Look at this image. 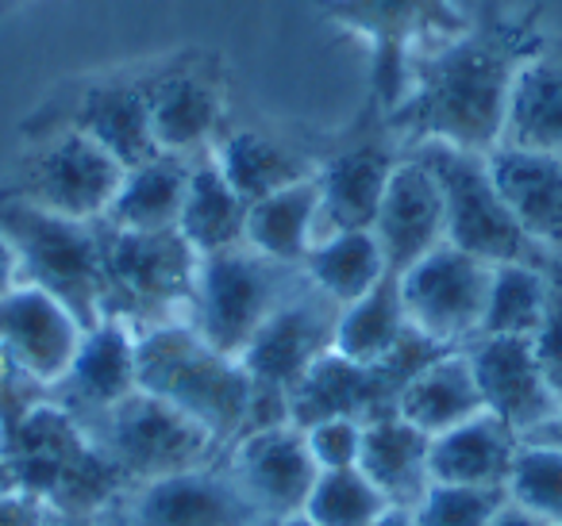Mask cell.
<instances>
[{
    "mask_svg": "<svg viewBox=\"0 0 562 526\" xmlns=\"http://www.w3.org/2000/svg\"><path fill=\"white\" fill-rule=\"evenodd\" d=\"M547 50L543 9H505L485 0L474 24L459 39L443 43L413 62V78L390 116L401 147L420 142L490 155L505 132V108L513 81L536 55Z\"/></svg>",
    "mask_w": 562,
    "mask_h": 526,
    "instance_id": "cell-1",
    "label": "cell"
},
{
    "mask_svg": "<svg viewBox=\"0 0 562 526\" xmlns=\"http://www.w3.org/2000/svg\"><path fill=\"white\" fill-rule=\"evenodd\" d=\"M0 454L9 461L20 492L35 495L58 515L112 511L132 492V480L50 396L20 415L9 431H0Z\"/></svg>",
    "mask_w": 562,
    "mask_h": 526,
    "instance_id": "cell-2",
    "label": "cell"
},
{
    "mask_svg": "<svg viewBox=\"0 0 562 526\" xmlns=\"http://www.w3.org/2000/svg\"><path fill=\"white\" fill-rule=\"evenodd\" d=\"M139 388L201 423L220 449L243 434L250 415V385L239 357L220 354L189 323H162L135 334Z\"/></svg>",
    "mask_w": 562,
    "mask_h": 526,
    "instance_id": "cell-3",
    "label": "cell"
},
{
    "mask_svg": "<svg viewBox=\"0 0 562 526\" xmlns=\"http://www.w3.org/2000/svg\"><path fill=\"white\" fill-rule=\"evenodd\" d=\"M316 16L367 39L370 101L385 112L401 104L413 62L474 24L470 0H308Z\"/></svg>",
    "mask_w": 562,
    "mask_h": 526,
    "instance_id": "cell-4",
    "label": "cell"
},
{
    "mask_svg": "<svg viewBox=\"0 0 562 526\" xmlns=\"http://www.w3.org/2000/svg\"><path fill=\"white\" fill-rule=\"evenodd\" d=\"M196 265L173 231H116L101 224V319L112 316L135 334L162 323H189Z\"/></svg>",
    "mask_w": 562,
    "mask_h": 526,
    "instance_id": "cell-5",
    "label": "cell"
},
{
    "mask_svg": "<svg viewBox=\"0 0 562 526\" xmlns=\"http://www.w3.org/2000/svg\"><path fill=\"white\" fill-rule=\"evenodd\" d=\"M0 235L16 254L20 285L43 288L81 323H101V219L81 224L0 193Z\"/></svg>",
    "mask_w": 562,
    "mask_h": 526,
    "instance_id": "cell-6",
    "label": "cell"
},
{
    "mask_svg": "<svg viewBox=\"0 0 562 526\" xmlns=\"http://www.w3.org/2000/svg\"><path fill=\"white\" fill-rule=\"evenodd\" d=\"M305 285L301 265H281L250 247L201 258L189 327L220 354L239 357L258 327Z\"/></svg>",
    "mask_w": 562,
    "mask_h": 526,
    "instance_id": "cell-7",
    "label": "cell"
},
{
    "mask_svg": "<svg viewBox=\"0 0 562 526\" xmlns=\"http://www.w3.org/2000/svg\"><path fill=\"white\" fill-rule=\"evenodd\" d=\"M413 155L424 158V165L439 181L443 216H447V242L451 247L467 250V254L482 258L490 265L501 262L543 265L551 258V250L531 242L528 231L508 211V204L501 201L497 185L490 178V165H485V155L447 147V142H420V147H413Z\"/></svg>",
    "mask_w": 562,
    "mask_h": 526,
    "instance_id": "cell-8",
    "label": "cell"
},
{
    "mask_svg": "<svg viewBox=\"0 0 562 526\" xmlns=\"http://www.w3.org/2000/svg\"><path fill=\"white\" fill-rule=\"evenodd\" d=\"M81 426L101 446V454L132 480V488L186 469H201L224 454L201 423L143 388H135L127 400Z\"/></svg>",
    "mask_w": 562,
    "mask_h": 526,
    "instance_id": "cell-9",
    "label": "cell"
},
{
    "mask_svg": "<svg viewBox=\"0 0 562 526\" xmlns=\"http://www.w3.org/2000/svg\"><path fill=\"white\" fill-rule=\"evenodd\" d=\"M405 158V147L393 135L390 116L378 101L359 108V116L336 135H324L316 188H321V235L362 231L374 227L378 204L390 185L393 170Z\"/></svg>",
    "mask_w": 562,
    "mask_h": 526,
    "instance_id": "cell-10",
    "label": "cell"
},
{
    "mask_svg": "<svg viewBox=\"0 0 562 526\" xmlns=\"http://www.w3.org/2000/svg\"><path fill=\"white\" fill-rule=\"evenodd\" d=\"M120 181H124V165L109 150L81 132L58 127V132L35 135L32 150L20 158L16 173L9 185H0V193L55 216L97 224L109 211Z\"/></svg>",
    "mask_w": 562,
    "mask_h": 526,
    "instance_id": "cell-11",
    "label": "cell"
},
{
    "mask_svg": "<svg viewBox=\"0 0 562 526\" xmlns=\"http://www.w3.org/2000/svg\"><path fill=\"white\" fill-rule=\"evenodd\" d=\"M70 127L93 139L116 158L124 170L147 162L158 155L155 132H150V108H147V89H143V66L135 70H112L101 78H86L78 85L66 89V96L47 101L32 119L24 124V135L58 132Z\"/></svg>",
    "mask_w": 562,
    "mask_h": 526,
    "instance_id": "cell-12",
    "label": "cell"
},
{
    "mask_svg": "<svg viewBox=\"0 0 562 526\" xmlns=\"http://www.w3.org/2000/svg\"><path fill=\"white\" fill-rule=\"evenodd\" d=\"M150 132L158 150L209 155L227 124V81L220 58L204 50H178L162 62L143 66Z\"/></svg>",
    "mask_w": 562,
    "mask_h": 526,
    "instance_id": "cell-13",
    "label": "cell"
},
{
    "mask_svg": "<svg viewBox=\"0 0 562 526\" xmlns=\"http://www.w3.org/2000/svg\"><path fill=\"white\" fill-rule=\"evenodd\" d=\"M339 311L344 308L328 300L321 288L308 285L305 277V285L258 327V334L239 354V365L247 369L255 392L290 403L293 388L336 346Z\"/></svg>",
    "mask_w": 562,
    "mask_h": 526,
    "instance_id": "cell-14",
    "label": "cell"
},
{
    "mask_svg": "<svg viewBox=\"0 0 562 526\" xmlns=\"http://www.w3.org/2000/svg\"><path fill=\"white\" fill-rule=\"evenodd\" d=\"M493 265L467 250L439 242L431 254L401 273V300H405L408 327L428 334L439 346L462 350L477 339L490 293Z\"/></svg>",
    "mask_w": 562,
    "mask_h": 526,
    "instance_id": "cell-15",
    "label": "cell"
},
{
    "mask_svg": "<svg viewBox=\"0 0 562 526\" xmlns=\"http://www.w3.org/2000/svg\"><path fill=\"white\" fill-rule=\"evenodd\" d=\"M220 461L232 472L239 492L250 500V507L270 526L281 523V518L301 515L316 477H321L313 454H308L305 431L293 423H278V426L239 434V438L220 454Z\"/></svg>",
    "mask_w": 562,
    "mask_h": 526,
    "instance_id": "cell-16",
    "label": "cell"
},
{
    "mask_svg": "<svg viewBox=\"0 0 562 526\" xmlns=\"http://www.w3.org/2000/svg\"><path fill=\"white\" fill-rule=\"evenodd\" d=\"M124 526H270L239 492L224 461L158 477L116 503Z\"/></svg>",
    "mask_w": 562,
    "mask_h": 526,
    "instance_id": "cell-17",
    "label": "cell"
},
{
    "mask_svg": "<svg viewBox=\"0 0 562 526\" xmlns=\"http://www.w3.org/2000/svg\"><path fill=\"white\" fill-rule=\"evenodd\" d=\"M462 350H467V362L474 369L485 411L513 426L520 438L539 431L562 408L551 380L543 377V365H539L531 339L477 334Z\"/></svg>",
    "mask_w": 562,
    "mask_h": 526,
    "instance_id": "cell-18",
    "label": "cell"
},
{
    "mask_svg": "<svg viewBox=\"0 0 562 526\" xmlns=\"http://www.w3.org/2000/svg\"><path fill=\"white\" fill-rule=\"evenodd\" d=\"M321 150L324 139L305 142L290 132H278V127L224 124V132L216 135L209 155L227 178V185L247 204H255L262 196L278 193V188L316 178Z\"/></svg>",
    "mask_w": 562,
    "mask_h": 526,
    "instance_id": "cell-19",
    "label": "cell"
},
{
    "mask_svg": "<svg viewBox=\"0 0 562 526\" xmlns=\"http://www.w3.org/2000/svg\"><path fill=\"white\" fill-rule=\"evenodd\" d=\"M370 231H374L378 247L385 254V270L397 273V277L408 265L420 262L424 254H431L439 242H447L439 181L424 165V158H416L413 150H405L401 165L393 170Z\"/></svg>",
    "mask_w": 562,
    "mask_h": 526,
    "instance_id": "cell-20",
    "label": "cell"
},
{
    "mask_svg": "<svg viewBox=\"0 0 562 526\" xmlns=\"http://www.w3.org/2000/svg\"><path fill=\"white\" fill-rule=\"evenodd\" d=\"M81 323L43 288L16 285L0 296V354L40 385H58L81 346Z\"/></svg>",
    "mask_w": 562,
    "mask_h": 526,
    "instance_id": "cell-21",
    "label": "cell"
},
{
    "mask_svg": "<svg viewBox=\"0 0 562 526\" xmlns=\"http://www.w3.org/2000/svg\"><path fill=\"white\" fill-rule=\"evenodd\" d=\"M135 388H139L135 331L120 319L104 316L101 323L81 334V346L66 377L50 385V400L63 403L78 423H89L93 415L127 400Z\"/></svg>",
    "mask_w": 562,
    "mask_h": 526,
    "instance_id": "cell-22",
    "label": "cell"
},
{
    "mask_svg": "<svg viewBox=\"0 0 562 526\" xmlns=\"http://www.w3.org/2000/svg\"><path fill=\"white\" fill-rule=\"evenodd\" d=\"M485 165L528 239L562 254V158L501 142L485 155Z\"/></svg>",
    "mask_w": 562,
    "mask_h": 526,
    "instance_id": "cell-23",
    "label": "cell"
},
{
    "mask_svg": "<svg viewBox=\"0 0 562 526\" xmlns=\"http://www.w3.org/2000/svg\"><path fill=\"white\" fill-rule=\"evenodd\" d=\"M524 438L490 411L431 438V484L505 488Z\"/></svg>",
    "mask_w": 562,
    "mask_h": 526,
    "instance_id": "cell-24",
    "label": "cell"
},
{
    "mask_svg": "<svg viewBox=\"0 0 562 526\" xmlns=\"http://www.w3.org/2000/svg\"><path fill=\"white\" fill-rule=\"evenodd\" d=\"M359 469L390 500V507L413 511L431 488V434L401 419L397 411L370 419L362 431Z\"/></svg>",
    "mask_w": 562,
    "mask_h": 526,
    "instance_id": "cell-25",
    "label": "cell"
},
{
    "mask_svg": "<svg viewBox=\"0 0 562 526\" xmlns=\"http://www.w3.org/2000/svg\"><path fill=\"white\" fill-rule=\"evenodd\" d=\"M189 170H193V158L170 155V150H158L155 158L124 170V181L101 224L116 231H173L186 204Z\"/></svg>",
    "mask_w": 562,
    "mask_h": 526,
    "instance_id": "cell-26",
    "label": "cell"
},
{
    "mask_svg": "<svg viewBox=\"0 0 562 526\" xmlns=\"http://www.w3.org/2000/svg\"><path fill=\"white\" fill-rule=\"evenodd\" d=\"M247 208L250 204L227 185L212 155H196L178 216V235L193 247L196 258L239 250L247 247Z\"/></svg>",
    "mask_w": 562,
    "mask_h": 526,
    "instance_id": "cell-27",
    "label": "cell"
},
{
    "mask_svg": "<svg viewBox=\"0 0 562 526\" xmlns=\"http://www.w3.org/2000/svg\"><path fill=\"white\" fill-rule=\"evenodd\" d=\"M501 142L562 158V58L551 50L536 55L516 73Z\"/></svg>",
    "mask_w": 562,
    "mask_h": 526,
    "instance_id": "cell-28",
    "label": "cell"
},
{
    "mask_svg": "<svg viewBox=\"0 0 562 526\" xmlns=\"http://www.w3.org/2000/svg\"><path fill=\"white\" fill-rule=\"evenodd\" d=\"M477 411H485V403L477 392L474 369L467 362V350H447L431 365H424L397 400V415L431 438L474 419Z\"/></svg>",
    "mask_w": 562,
    "mask_h": 526,
    "instance_id": "cell-29",
    "label": "cell"
},
{
    "mask_svg": "<svg viewBox=\"0 0 562 526\" xmlns=\"http://www.w3.org/2000/svg\"><path fill=\"white\" fill-rule=\"evenodd\" d=\"M321 235L316 178L262 196L247 208V247L281 265H301Z\"/></svg>",
    "mask_w": 562,
    "mask_h": 526,
    "instance_id": "cell-30",
    "label": "cell"
},
{
    "mask_svg": "<svg viewBox=\"0 0 562 526\" xmlns=\"http://www.w3.org/2000/svg\"><path fill=\"white\" fill-rule=\"evenodd\" d=\"M301 270H305L308 285L321 288L339 308L367 296L390 273L385 270V254L370 227H362V231H336L316 239L308 258L301 262Z\"/></svg>",
    "mask_w": 562,
    "mask_h": 526,
    "instance_id": "cell-31",
    "label": "cell"
},
{
    "mask_svg": "<svg viewBox=\"0 0 562 526\" xmlns=\"http://www.w3.org/2000/svg\"><path fill=\"white\" fill-rule=\"evenodd\" d=\"M408 334L405 300H401V277L385 273L367 296L347 304L336 323V354L347 362L374 365L397 350V342Z\"/></svg>",
    "mask_w": 562,
    "mask_h": 526,
    "instance_id": "cell-32",
    "label": "cell"
},
{
    "mask_svg": "<svg viewBox=\"0 0 562 526\" xmlns=\"http://www.w3.org/2000/svg\"><path fill=\"white\" fill-rule=\"evenodd\" d=\"M543 265H528V262L493 265L477 334H513V339H531L536 334L547 300Z\"/></svg>",
    "mask_w": 562,
    "mask_h": 526,
    "instance_id": "cell-33",
    "label": "cell"
},
{
    "mask_svg": "<svg viewBox=\"0 0 562 526\" xmlns=\"http://www.w3.org/2000/svg\"><path fill=\"white\" fill-rule=\"evenodd\" d=\"M390 511V500L367 480L362 469L321 472L301 515L316 526H374Z\"/></svg>",
    "mask_w": 562,
    "mask_h": 526,
    "instance_id": "cell-34",
    "label": "cell"
},
{
    "mask_svg": "<svg viewBox=\"0 0 562 526\" xmlns=\"http://www.w3.org/2000/svg\"><path fill=\"white\" fill-rule=\"evenodd\" d=\"M508 500L543 526H562V449L524 442L508 477Z\"/></svg>",
    "mask_w": 562,
    "mask_h": 526,
    "instance_id": "cell-35",
    "label": "cell"
},
{
    "mask_svg": "<svg viewBox=\"0 0 562 526\" xmlns=\"http://www.w3.org/2000/svg\"><path fill=\"white\" fill-rule=\"evenodd\" d=\"M505 503V488L431 484L413 507V518L416 526H485Z\"/></svg>",
    "mask_w": 562,
    "mask_h": 526,
    "instance_id": "cell-36",
    "label": "cell"
},
{
    "mask_svg": "<svg viewBox=\"0 0 562 526\" xmlns=\"http://www.w3.org/2000/svg\"><path fill=\"white\" fill-rule=\"evenodd\" d=\"M547 277V300H543V319H539L531 346L543 365V377L551 380L554 396L562 400V254H551L543 265Z\"/></svg>",
    "mask_w": 562,
    "mask_h": 526,
    "instance_id": "cell-37",
    "label": "cell"
},
{
    "mask_svg": "<svg viewBox=\"0 0 562 526\" xmlns=\"http://www.w3.org/2000/svg\"><path fill=\"white\" fill-rule=\"evenodd\" d=\"M362 431H367V423H359V419H347V415H331V419H321V423L305 426L308 454H313L316 469H321V472L359 469Z\"/></svg>",
    "mask_w": 562,
    "mask_h": 526,
    "instance_id": "cell-38",
    "label": "cell"
},
{
    "mask_svg": "<svg viewBox=\"0 0 562 526\" xmlns=\"http://www.w3.org/2000/svg\"><path fill=\"white\" fill-rule=\"evenodd\" d=\"M50 396L47 385H40L35 377H27L9 354H0V431H9L20 415L43 403Z\"/></svg>",
    "mask_w": 562,
    "mask_h": 526,
    "instance_id": "cell-39",
    "label": "cell"
},
{
    "mask_svg": "<svg viewBox=\"0 0 562 526\" xmlns=\"http://www.w3.org/2000/svg\"><path fill=\"white\" fill-rule=\"evenodd\" d=\"M47 503L20 492V488L0 492V526H47Z\"/></svg>",
    "mask_w": 562,
    "mask_h": 526,
    "instance_id": "cell-40",
    "label": "cell"
},
{
    "mask_svg": "<svg viewBox=\"0 0 562 526\" xmlns=\"http://www.w3.org/2000/svg\"><path fill=\"white\" fill-rule=\"evenodd\" d=\"M47 526H124V523H120L116 507H112V511H97V515H58V511H50Z\"/></svg>",
    "mask_w": 562,
    "mask_h": 526,
    "instance_id": "cell-41",
    "label": "cell"
},
{
    "mask_svg": "<svg viewBox=\"0 0 562 526\" xmlns=\"http://www.w3.org/2000/svg\"><path fill=\"white\" fill-rule=\"evenodd\" d=\"M485 526H543V523H539L536 515H528V511H524V507H516V503L508 500L505 507H501L497 515H493Z\"/></svg>",
    "mask_w": 562,
    "mask_h": 526,
    "instance_id": "cell-42",
    "label": "cell"
},
{
    "mask_svg": "<svg viewBox=\"0 0 562 526\" xmlns=\"http://www.w3.org/2000/svg\"><path fill=\"white\" fill-rule=\"evenodd\" d=\"M20 277H16V254H12V247L4 242V235H0V296L9 293V288H16Z\"/></svg>",
    "mask_w": 562,
    "mask_h": 526,
    "instance_id": "cell-43",
    "label": "cell"
},
{
    "mask_svg": "<svg viewBox=\"0 0 562 526\" xmlns=\"http://www.w3.org/2000/svg\"><path fill=\"white\" fill-rule=\"evenodd\" d=\"M524 442H543V446H554V449H562V408L554 411L551 419H547L539 431H531Z\"/></svg>",
    "mask_w": 562,
    "mask_h": 526,
    "instance_id": "cell-44",
    "label": "cell"
},
{
    "mask_svg": "<svg viewBox=\"0 0 562 526\" xmlns=\"http://www.w3.org/2000/svg\"><path fill=\"white\" fill-rule=\"evenodd\" d=\"M374 526H416V518H413V511H408V507H390Z\"/></svg>",
    "mask_w": 562,
    "mask_h": 526,
    "instance_id": "cell-45",
    "label": "cell"
},
{
    "mask_svg": "<svg viewBox=\"0 0 562 526\" xmlns=\"http://www.w3.org/2000/svg\"><path fill=\"white\" fill-rule=\"evenodd\" d=\"M16 488V477H12L9 461H4V454H0V492H12Z\"/></svg>",
    "mask_w": 562,
    "mask_h": 526,
    "instance_id": "cell-46",
    "label": "cell"
},
{
    "mask_svg": "<svg viewBox=\"0 0 562 526\" xmlns=\"http://www.w3.org/2000/svg\"><path fill=\"white\" fill-rule=\"evenodd\" d=\"M273 526H316V523H308L305 515H293V518H281V523H273Z\"/></svg>",
    "mask_w": 562,
    "mask_h": 526,
    "instance_id": "cell-47",
    "label": "cell"
},
{
    "mask_svg": "<svg viewBox=\"0 0 562 526\" xmlns=\"http://www.w3.org/2000/svg\"><path fill=\"white\" fill-rule=\"evenodd\" d=\"M20 4H27V0H0V12H12V9H20Z\"/></svg>",
    "mask_w": 562,
    "mask_h": 526,
    "instance_id": "cell-48",
    "label": "cell"
}]
</instances>
